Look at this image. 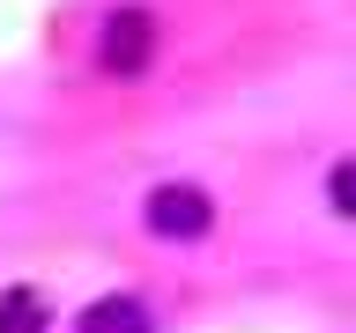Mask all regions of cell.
Wrapping results in <instances>:
<instances>
[{
  "mask_svg": "<svg viewBox=\"0 0 356 333\" xmlns=\"http://www.w3.org/2000/svg\"><path fill=\"white\" fill-rule=\"evenodd\" d=\"M149 44H156L149 8H119V15L104 22V37H97V67H104V74H119V82H134V74L149 67Z\"/></svg>",
  "mask_w": 356,
  "mask_h": 333,
  "instance_id": "obj_1",
  "label": "cell"
},
{
  "mask_svg": "<svg viewBox=\"0 0 356 333\" xmlns=\"http://www.w3.org/2000/svg\"><path fill=\"white\" fill-rule=\"evenodd\" d=\"M82 333H149V318H141V304H127V296H104V304H89Z\"/></svg>",
  "mask_w": 356,
  "mask_h": 333,
  "instance_id": "obj_3",
  "label": "cell"
},
{
  "mask_svg": "<svg viewBox=\"0 0 356 333\" xmlns=\"http://www.w3.org/2000/svg\"><path fill=\"white\" fill-rule=\"evenodd\" d=\"M327 193H334V215H356V163H341L327 178Z\"/></svg>",
  "mask_w": 356,
  "mask_h": 333,
  "instance_id": "obj_5",
  "label": "cell"
},
{
  "mask_svg": "<svg viewBox=\"0 0 356 333\" xmlns=\"http://www.w3.org/2000/svg\"><path fill=\"white\" fill-rule=\"evenodd\" d=\"M141 215H149L156 237H200V230L216 222V207H208V193H200V185H156Z\"/></svg>",
  "mask_w": 356,
  "mask_h": 333,
  "instance_id": "obj_2",
  "label": "cell"
},
{
  "mask_svg": "<svg viewBox=\"0 0 356 333\" xmlns=\"http://www.w3.org/2000/svg\"><path fill=\"white\" fill-rule=\"evenodd\" d=\"M0 333H44L38 289H8V296H0Z\"/></svg>",
  "mask_w": 356,
  "mask_h": 333,
  "instance_id": "obj_4",
  "label": "cell"
}]
</instances>
